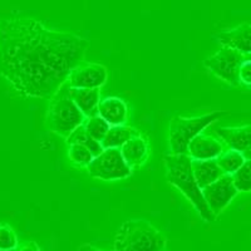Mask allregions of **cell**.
I'll return each mask as SVG.
<instances>
[{"instance_id": "cell-1", "label": "cell", "mask_w": 251, "mask_h": 251, "mask_svg": "<svg viewBox=\"0 0 251 251\" xmlns=\"http://www.w3.org/2000/svg\"><path fill=\"white\" fill-rule=\"evenodd\" d=\"M89 42L28 17L0 19V75L25 98H51L80 64Z\"/></svg>"}, {"instance_id": "cell-2", "label": "cell", "mask_w": 251, "mask_h": 251, "mask_svg": "<svg viewBox=\"0 0 251 251\" xmlns=\"http://www.w3.org/2000/svg\"><path fill=\"white\" fill-rule=\"evenodd\" d=\"M166 169V180L176 187L190 201L201 219L206 223H214L216 215L210 210L203 199L202 190L199 187L192 171V158L187 153H169L163 157Z\"/></svg>"}, {"instance_id": "cell-3", "label": "cell", "mask_w": 251, "mask_h": 251, "mask_svg": "<svg viewBox=\"0 0 251 251\" xmlns=\"http://www.w3.org/2000/svg\"><path fill=\"white\" fill-rule=\"evenodd\" d=\"M167 240L160 230L142 219L123 223L114 235L113 251H165Z\"/></svg>"}, {"instance_id": "cell-4", "label": "cell", "mask_w": 251, "mask_h": 251, "mask_svg": "<svg viewBox=\"0 0 251 251\" xmlns=\"http://www.w3.org/2000/svg\"><path fill=\"white\" fill-rule=\"evenodd\" d=\"M87 117L82 113L69 96V84L66 82L50 98L46 122L53 133L62 137H69V134L86 122Z\"/></svg>"}, {"instance_id": "cell-5", "label": "cell", "mask_w": 251, "mask_h": 251, "mask_svg": "<svg viewBox=\"0 0 251 251\" xmlns=\"http://www.w3.org/2000/svg\"><path fill=\"white\" fill-rule=\"evenodd\" d=\"M225 111H214L210 113L197 116V117H182L175 116L170 122L169 143L171 153H187L188 145L196 136L206 129L210 125L226 116Z\"/></svg>"}, {"instance_id": "cell-6", "label": "cell", "mask_w": 251, "mask_h": 251, "mask_svg": "<svg viewBox=\"0 0 251 251\" xmlns=\"http://www.w3.org/2000/svg\"><path fill=\"white\" fill-rule=\"evenodd\" d=\"M89 176L102 181L125 180L132 175L120 149H104L87 167Z\"/></svg>"}, {"instance_id": "cell-7", "label": "cell", "mask_w": 251, "mask_h": 251, "mask_svg": "<svg viewBox=\"0 0 251 251\" xmlns=\"http://www.w3.org/2000/svg\"><path fill=\"white\" fill-rule=\"evenodd\" d=\"M244 60V54L227 47H223L215 54L203 60V67L220 80L227 83L228 86L239 87V69Z\"/></svg>"}, {"instance_id": "cell-8", "label": "cell", "mask_w": 251, "mask_h": 251, "mask_svg": "<svg viewBox=\"0 0 251 251\" xmlns=\"http://www.w3.org/2000/svg\"><path fill=\"white\" fill-rule=\"evenodd\" d=\"M239 191L234 185L231 175H223L219 180L202 188V195L206 203L216 217L227 207Z\"/></svg>"}, {"instance_id": "cell-9", "label": "cell", "mask_w": 251, "mask_h": 251, "mask_svg": "<svg viewBox=\"0 0 251 251\" xmlns=\"http://www.w3.org/2000/svg\"><path fill=\"white\" fill-rule=\"evenodd\" d=\"M108 79V71L98 63L82 62L68 77L71 88H100Z\"/></svg>"}, {"instance_id": "cell-10", "label": "cell", "mask_w": 251, "mask_h": 251, "mask_svg": "<svg viewBox=\"0 0 251 251\" xmlns=\"http://www.w3.org/2000/svg\"><path fill=\"white\" fill-rule=\"evenodd\" d=\"M224 152V142L210 134L200 133L188 145L187 154L192 160H216Z\"/></svg>"}, {"instance_id": "cell-11", "label": "cell", "mask_w": 251, "mask_h": 251, "mask_svg": "<svg viewBox=\"0 0 251 251\" xmlns=\"http://www.w3.org/2000/svg\"><path fill=\"white\" fill-rule=\"evenodd\" d=\"M217 40L223 47L234 49L241 54H251V25L244 23L232 29L220 31Z\"/></svg>"}, {"instance_id": "cell-12", "label": "cell", "mask_w": 251, "mask_h": 251, "mask_svg": "<svg viewBox=\"0 0 251 251\" xmlns=\"http://www.w3.org/2000/svg\"><path fill=\"white\" fill-rule=\"evenodd\" d=\"M98 114L111 127L123 126L128 120V107L122 98L109 96L100 100V106H98Z\"/></svg>"}, {"instance_id": "cell-13", "label": "cell", "mask_w": 251, "mask_h": 251, "mask_svg": "<svg viewBox=\"0 0 251 251\" xmlns=\"http://www.w3.org/2000/svg\"><path fill=\"white\" fill-rule=\"evenodd\" d=\"M120 150L126 163L132 170L145 165V162L150 156L149 140L142 133L137 134L136 137H133L128 142L125 143Z\"/></svg>"}, {"instance_id": "cell-14", "label": "cell", "mask_w": 251, "mask_h": 251, "mask_svg": "<svg viewBox=\"0 0 251 251\" xmlns=\"http://www.w3.org/2000/svg\"><path fill=\"white\" fill-rule=\"evenodd\" d=\"M219 138L230 150L245 152L251 146V126L241 127H219L216 128Z\"/></svg>"}, {"instance_id": "cell-15", "label": "cell", "mask_w": 251, "mask_h": 251, "mask_svg": "<svg viewBox=\"0 0 251 251\" xmlns=\"http://www.w3.org/2000/svg\"><path fill=\"white\" fill-rule=\"evenodd\" d=\"M69 96L87 118L98 113L100 102V88H71Z\"/></svg>"}, {"instance_id": "cell-16", "label": "cell", "mask_w": 251, "mask_h": 251, "mask_svg": "<svg viewBox=\"0 0 251 251\" xmlns=\"http://www.w3.org/2000/svg\"><path fill=\"white\" fill-rule=\"evenodd\" d=\"M192 171L201 190L225 175L219 167L216 160H192Z\"/></svg>"}, {"instance_id": "cell-17", "label": "cell", "mask_w": 251, "mask_h": 251, "mask_svg": "<svg viewBox=\"0 0 251 251\" xmlns=\"http://www.w3.org/2000/svg\"><path fill=\"white\" fill-rule=\"evenodd\" d=\"M140 132L131 126H113L102 141L103 149H121L125 143L136 137Z\"/></svg>"}, {"instance_id": "cell-18", "label": "cell", "mask_w": 251, "mask_h": 251, "mask_svg": "<svg viewBox=\"0 0 251 251\" xmlns=\"http://www.w3.org/2000/svg\"><path fill=\"white\" fill-rule=\"evenodd\" d=\"M67 143L69 145H73V143H79V145H83L84 147L89 150V151L93 153V156H98L103 152V146L102 143L98 142V141L94 140L93 137H91L88 134V132L84 128V125L79 126L78 128H75V131L69 134V137L66 138Z\"/></svg>"}, {"instance_id": "cell-19", "label": "cell", "mask_w": 251, "mask_h": 251, "mask_svg": "<svg viewBox=\"0 0 251 251\" xmlns=\"http://www.w3.org/2000/svg\"><path fill=\"white\" fill-rule=\"evenodd\" d=\"M217 165L225 175H234L245 163L246 158L243 152L227 150L216 158Z\"/></svg>"}, {"instance_id": "cell-20", "label": "cell", "mask_w": 251, "mask_h": 251, "mask_svg": "<svg viewBox=\"0 0 251 251\" xmlns=\"http://www.w3.org/2000/svg\"><path fill=\"white\" fill-rule=\"evenodd\" d=\"M84 125V128L88 132V134L91 137H93L94 140L98 141V142L102 143V141L104 140L106 134L108 133L111 126L100 117V114H93L91 117H88L86 120V122L83 123Z\"/></svg>"}, {"instance_id": "cell-21", "label": "cell", "mask_w": 251, "mask_h": 251, "mask_svg": "<svg viewBox=\"0 0 251 251\" xmlns=\"http://www.w3.org/2000/svg\"><path fill=\"white\" fill-rule=\"evenodd\" d=\"M232 176L234 185L239 192H251V160H246Z\"/></svg>"}, {"instance_id": "cell-22", "label": "cell", "mask_w": 251, "mask_h": 251, "mask_svg": "<svg viewBox=\"0 0 251 251\" xmlns=\"http://www.w3.org/2000/svg\"><path fill=\"white\" fill-rule=\"evenodd\" d=\"M68 157L72 162L77 166H82V167H88L89 163L93 161L94 156L87 147L79 143H73L69 145L68 149Z\"/></svg>"}, {"instance_id": "cell-23", "label": "cell", "mask_w": 251, "mask_h": 251, "mask_svg": "<svg viewBox=\"0 0 251 251\" xmlns=\"http://www.w3.org/2000/svg\"><path fill=\"white\" fill-rule=\"evenodd\" d=\"M18 248V237L9 225H0V250L14 251Z\"/></svg>"}, {"instance_id": "cell-24", "label": "cell", "mask_w": 251, "mask_h": 251, "mask_svg": "<svg viewBox=\"0 0 251 251\" xmlns=\"http://www.w3.org/2000/svg\"><path fill=\"white\" fill-rule=\"evenodd\" d=\"M240 86L251 88V59H245L239 69Z\"/></svg>"}, {"instance_id": "cell-25", "label": "cell", "mask_w": 251, "mask_h": 251, "mask_svg": "<svg viewBox=\"0 0 251 251\" xmlns=\"http://www.w3.org/2000/svg\"><path fill=\"white\" fill-rule=\"evenodd\" d=\"M14 251H40V249L37 243H34V241H28V243L23 244L22 246L15 249Z\"/></svg>"}, {"instance_id": "cell-26", "label": "cell", "mask_w": 251, "mask_h": 251, "mask_svg": "<svg viewBox=\"0 0 251 251\" xmlns=\"http://www.w3.org/2000/svg\"><path fill=\"white\" fill-rule=\"evenodd\" d=\"M77 251H107V250H102V249L96 248V246H93L92 244H83L82 246L78 248Z\"/></svg>"}, {"instance_id": "cell-27", "label": "cell", "mask_w": 251, "mask_h": 251, "mask_svg": "<svg viewBox=\"0 0 251 251\" xmlns=\"http://www.w3.org/2000/svg\"><path fill=\"white\" fill-rule=\"evenodd\" d=\"M244 156H245L246 160H251V146L249 147L248 150H246L245 152H244Z\"/></svg>"}, {"instance_id": "cell-28", "label": "cell", "mask_w": 251, "mask_h": 251, "mask_svg": "<svg viewBox=\"0 0 251 251\" xmlns=\"http://www.w3.org/2000/svg\"><path fill=\"white\" fill-rule=\"evenodd\" d=\"M0 251H3V250H0Z\"/></svg>"}]
</instances>
